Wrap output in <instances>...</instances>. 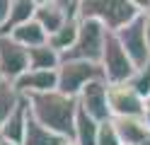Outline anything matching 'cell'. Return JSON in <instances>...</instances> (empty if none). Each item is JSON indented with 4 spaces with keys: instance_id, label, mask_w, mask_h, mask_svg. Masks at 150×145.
<instances>
[{
    "instance_id": "cell-1",
    "label": "cell",
    "mask_w": 150,
    "mask_h": 145,
    "mask_svg": "<svg viewBox=\"0 0 150 145\" xmlns=\"http://www.w3.org/2000/svg\"><path fill=\"white\" fill-rule=\"evenodd\" d=\"M78 99L68 97L58 90L44 92V94H32L29 97V109L32 116L49 131L63 135V138H73L75 135V116H78Z\"/></svg>"
},
{
    "instance_id": "cell-2",
    "label": "cell",
    "mask_w": 150,
    "mask_h": 145,
    "mask_svg": "<svg viewBox=\"0 0 150 145\" xmlns=\"http://www.w3.org/2000/svg\"><path fill=\"white\" fill-rule=\"evenodd\" d=\"M138 15L131 0H80V19H99L109 32H119Z\"/></svg>"
},
{
    "instance_id": "cell-3",
    "label": "cell",
    "mask_w": 150,
    "mask_h": 145,
    "mask_svg": "<svg viewBox=\"0 0 150 145\" xmlns=\"http://www.w3.org/2000/svg\"><path fill=\"white\" fill-rule=\"evenodd\" d=\"M109 29L99 19H80V34L78 41L68 53H63V61H92L102 63L104 56V44H107Z\"/></svg>"
},
{
    "instance_id": "cell-4",
    "label": "cell",
    "mask_w": 150,
    "mask_h": 145,
    "mask_svg": "<svg viewBox=\"0 0 150 145\" xmlns=\"http://www.w3.org/2000/svg\"><path fill=\"white\" fill-rule=\"evenodd\" d=\"M97 77H104L102 70V63H92V61H63L58 68V92L75 97L82 92V87L87 82L97 80ZM107 80V77H104Z\"/></svg>"
},
{
    "instance_id": "cell-5",
    "label": "cell",
    "mask_w": 150,
    "mask_h": 145,
    "mask_svg": "<svg viewBox=\"0 0 150 145\" xmlns=\"http://www.w3.org/2000/svg\"><path fill=\"white\" fill-rule=\"evenodd\" d=\"M102 70L109 85H119V82H131V77L136 75L138 68L133 61L128 58L126 48L121 46L119 36L114 32H109L107 44H104V56H102Z\"/></svg>"
},
{
    "instance_id": "cell-6",
    "label": "cell",
    "mask_w": 150,
    "mask_h": 145,
    "mask_svg": "<svg viewBox=\"0 0 150 145\" xmlns=\"http://www.w3.org/2000/svg\"><path fill=\"white\" fill-rule=\"evenodd\" d=\"M114 34L119 36L121 46L126 48V53L136 68H145L150 63V44L145 36V17L143 15H138L133 22H128L126 27H121Z\"/></svg>"
},
{
    "instance_id": "cell-7",
    "label": "cell",
    "mask_w": 150,
    "mask_h": 145,
    "mask_svg": "<svg viewBox=\"0 0 150 145\" xmlns=\"http://www.w3.org/2000/svg\"><path fill=\"white\" fill-rule=\"evenodd\" d=\"M29 70V48L12 36H0V75L5 82H17Z\"/></svg>"
},
{
    "instance_id": "cell-8",
    "label": "cell",
    "mask_w": 150,
    "mask_h": 145,
    "mask_svg": "<svg viewBox=\"0 0 150 145\" xmlns=\"http://www.w3.org/2000/svg\"><path fill=\"white\" fill-rule=\"evenodd\" d=\"M78 104H80V109H85L99 123L114 119L109 109V82L104 77H97V80H92L82 87V92L78 94Z\"/></svg>"
},
{
    "instance_id": "cell-9",
    "label": "cell",
    "mask_w": 150,
    "mask_h": 145,
    "mask_svg": "<svg viewBox=\"0 0 150 145\" xmlns=\"http://www.w3.org/2000/svg\"><path fill=\"white\" fill-rule=\"evenodd\" d=\"M109 109L114 119H119V116H145L148 102L128 82H119V85H109Z\"/></svg>"
},
{
    "instance_id": "cell-10",
    "label": "cell",
    "mask_w": 150,
    "mask_h": 145,
    "mask_svg": "<svg viewBox=\"0 0 150 145\" xmlns=\"http://www.w3.org/2000/svg\"><path fill=\"white\" fill-rule=\"evenodd\" d=\"M15 85V90L32 97V94H44V92H53L58 90V70H27Z\"/></svg>"
},
{
    "instance_id": "cell-11",
    "label": "cell",
    "mask_w": 150,
    "mask_h": 145,
    "mask_svg": "<svg viewBox=\"0 0 150 145\" xmlns=\"http://www.w3.org/2000/svg\"><path fill=\"white\" fill-rule=\"evenodd\" d=\"M27 119H29V97H20L17 106L12 109V114L7 116V121L0 128V138L10 140L15 145L24 143V133H27Z\"/></svg>"
},
{
    "instance_id": "cell-12",
    "label": "cell",
    "mask_w": 150,
    "mask_h": 145,
    "mask_svg": "<svg viewBox=\"0 0 150 145\" xmlns=\"http://www.w3.org/2000/svg\"><path fill=\"white\" fill-rule=\"evenodd\" d=\"M114 126L124 145H150V128L143 116H119Z\"/></svg>"
},
{
    "instance_id": "cell-13",
    "label": "cell",
    "mask_w": 150,
    "mask_h": 145,
    "mask_svg": "<svg viewBox=\"0 0 150 145\" xmlns=\"http://www.w3.org/2000/svg\"><path fill=\"white\" fill-rule=\"evenodd\" d=\"M36 7H39L36 0H12V3H10V15H7L5 24L0 27V36H10L12 29H17L20 24L34 19Z\"/></svg>"
},
{
    "instance_id": "cell-14",
    "label": "cell",
    "mask_w": 150,
    "mask_h": 145,
    "mask_svg": "<svg viewBox=\"0 0 150 145\" xmlns=\"http://www.w3.org/2000/svg\"><path fill=\"white\" fill-rule=\"evenodd\" d=\"M68 138L49 131L46 126H41L39 121L32 116V109H29V119H27V133H24V143L22 145H63Z\"/></svg>"
},
{
    "instance_id": "cell-15",
    "label": "cell",
    "mask_w": 150,
    "mask_h": 145,
    "mask_svg": "<svg viewBox=\"0 0 150 145\" xmlns=\"http://www.w3.org/2000/svg\"><path fill=\"white\" fill-rule=\"evenodd\" d=\"M17 44H22L24 48H34V46H44L49 44V34H46V29L36 22V19H29V22L20 24L17 29H12L10 34Z\"/></svg>"
},
{
    "instance_id": "cell-16",
    "label": "cell",
    "mask_w": 150,
    "mask_h": 145,
    "mask_svg": "<svg viewBox=\"0 0 150 145\" xmlns=\"http://www.w3.org/2000/svg\"><path fill=\"white\" fill-rule=\"evenodd\" d=\"M63 63V56L51 44L29 48V70H58Z\"/></svg>"
},
{
    "instance_id": "cell-17",
    "label": "cell",
    "mask_w": 150,
    "mask_h": 145,
    "mask_svg": "<svg viewBox=\"0 0 150 145\" xmlns=\"http://www.w3.org/2000/svg\"><path fill=\"white\" fill-rule=\"evenodd\" d=\"M97 135H99V121H95L92 116L78 106V116H75V135L73 138L80 145H97Z\"/></svg>"
},
{
    "instance_id": "cell-18",
    "label": "cell",
    "mask_w": 150,
    "mask_h": 145,
    "mask_svg": "<svg viewBox=\"0 0 150 145\" xmlns=\"http://www.w3.org/2000/svg\"><path fill=\"white\" fill-rule=\"evenodd\" d=\"M78 34H80V19H70V22H65L56 34L49 36V44L63 56V53H68L70 48L75 46V41H78Z\"/></svg>"
},
{
    "instance_id": "cell-19",
    "label": "cell",
    "mask_w": 150,
    "mask_h": 145,
    "mask_svg": "<svg viewBox=\"0 0 150 145\" xmlns=\"http://www.w3.org/2000/svg\"><path fill=\"white\" fill-rule=\"evenodd\" d=\"M20 92L15 90L12 82H0V128H3V123L7 121V116L12 114V109L17 106V102H20Z\"/></svg>"
},
{
    "instance_id": "cell-20",
    "label": "cell",
    "mask_w": 150,
    "mask_h": 145,
    "mask_svg": "<svg viewBox=\"0 0 150 145\" xmlns=\"http://www.w3.org/2000/svg\"><path fill=\"white\" fill-rule=\"evenodd\" d=\"M128 85H131V87H133V90L148 102V99H150V63H148L145 68H138L136 75L131 77Z\"/></svg>"
},
{
    "instance_id": "cell-21",
    "label": "cell",
    "mask_w": 150,
    "mask_h": 145,
    "mask_svg": "<svg viewBox=\"0 0 150 145\" xmlns=\"http://www.w3.org/2000/svg\"><path fill=\"white\" fill-rule=\"evenodd\" d=\"M97 145H124L119 138V131L114 126V119H109L104 123H99V135H97Z\"/></svg>"
},
{
    "instance_id": "cell-22",
    "label": "cell",
    "mask_w": 150,
    "mask_h": 145,
    "mask_svg": "<svg viewBox=\"0 0 150 145\" xmlns=\"http://www.w3.org/2000/svg\"><path fill=\"white\" fill-rule=\"evenodd\" d=\"M10 3H12V0H0V27L5 24L7 15H10Z\"/></svg>"
},
{
    "instance_id": "cell-23",
    "label": "cell",
    "mask_w": 150,
    "mask_h": 145,
    "mask_svg": "<svg viewBox=\"0 0 150 145\" xmlns=\"http://www.w3.org/2000/svg\"><path fill=\"white\" fill-rule=\"evenodd\" d=\"M131 5H133L140 15H145V12H150V0H131Z\"/></svg>"
},
{
    "instance_id": "cell-24",
    "label": "cell",
    "mask_w": 150,
    "mask_h": 145,
    "mask_svg": "<svg viewBox=\"0 0 150 145\" xmlns=\"http://www.w3.org/2000/svg\"><path fill=\"white\" fill-rule=\"evenodd\" d=\"M143 17H145V36H148V44H150V12H145Z\"/></svg>"
},
{
    "instance_id": "cell-25",
    "label": "cell",
    "mask_w": 150,
    "mask_h": 145,
    "mask_svg": "<svg viewBox=\"0 0 150 145\" xmlns=\"http://www.w3.org/2000/svg\"><path fill=\"white\" fill-rule=\"evenodd\" d=\"M63 145H80V143H78V140H75V138H68V140H65Z\"/></svg>"
},
{
    "instance_id": "cell-26",
    "label": "cell",
    "mask_w": 150,
    "mask_h": 145,
    "mask_svg": "<svg viewBox=\"0 0 150 145\" xmlns=\"http://www.w3.org/2000/svg\"><path fill=\"white\" fill-rule=\"evenodd\" d=\"M143 119H145V123H148V128H150V109L145 111V116H143Z\"/></svg>"
},
{
    "instance_id": "cell-27",
    "label": "cell",
    "mask_w": 150,
    "mask_h": 145,
    "mask_svg": "<svg viewBox=\"0 0 150 145\" xmlns=\"http://www.w3.org/2000/svg\"><path fill=\"white\" fill-rule=\"evenodd\" d=\"M0 145H15V143H10V140H5V138H0Z\"/></svg>"
},
{
    "instance_id": "cell-28",
    "label": "cell",
    "mask_w": 150,
    "mask_h": 145,
    "mask_svg": "<svg viewBox=\"0 0 150 145\" xmlns=\"http://www.w3.org/2000/svg\"><path fill=\"white\" fill-rule=\"evenodd\" d=\"M46 3H51V0H36V5H46Z\"/></svg>"
},
{
    "instance_id": "cell-29",
    "label": "cell",
    "mask_w": 150,
    "mask_h": 145,
    "mask_svg": "<svg viewBox=\"0 0 150 145\" xmlns=\"http://www.w3.org/2000/svg\"><path fill=\"white\" fill-rule=\"evenodd\" d=\"M148 109H150V99H148Z\"/></svg>"
},
{
    "instance_id": "cell-30",
    "label": "cell",
    "mask_w": 150,
    "mask_h": 145,
    "mask_svg": "<svg viewBox=\"0 0 150 145\" xmlns=\"http://www.w3.org/2000/svg\"><path fill=\"white\" fill-rule=\"evenodd\" d=\"M0 82H3V75H0Z\"/></svg>"
}]
</instances>
